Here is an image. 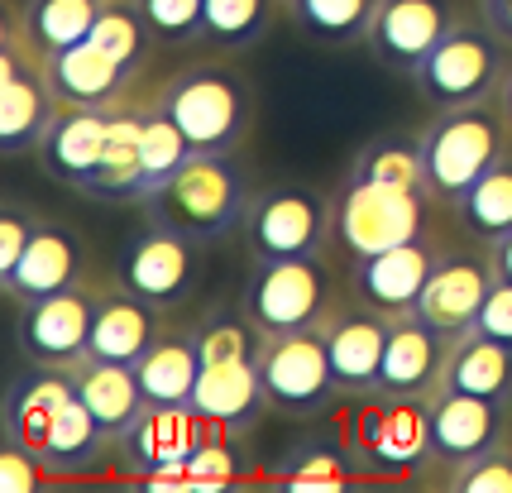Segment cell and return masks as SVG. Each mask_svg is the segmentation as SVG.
<instances>
[{
    "label": "cell",
    "instance_id": "6da1fadb",
    "mask_svg": "<svg viewBox=\"0 0 512 493\" xmlns=\"http://www.w3.org/2000/svg\"><path fill=\"white\" fill-rule=\"evenodd\" d=\"M431 398L374 388L331 407V422L369 484H422L431 465Z\"/></svg>",
    "mask_w": 512,
    "mask_h": 493
},
{
    "label": "cell",
    "instance_id": "7a4b0ae2",
    "mask_svg": "<svg viewBox=\"0 0 512 493\" xmlns=\"http://www.w3.org/2000/svg\"><path fill=\"white\" fill-rule=\"evenodd\" d=\"M254 192L259 187L240 163V154H192L139 211H144V221L173 225L211 249L240 235Z\"/></svg>",
    "mask_w": 512,
    "mask_h": 493
},
{
    "label": "cell",
    "instance_id": "3957f363",
    "mask_svg": "<svg viewBox=\"0 0 512 493\" xmlns=\"http://www.w3.org/2000/svg\"><path fill=\"white\" fill-rule=\"evenodd\" d=\"M163 111L197 154H240L254 130V87L235 58L216 53L163 82Z\"/></svg>",
    "mask_w": 512,
    "mask_h": 493
},
{
    "label": "cell",
    "instance_id": "277c9868",
    "mask_svg": "<svg viewBox=\"0 0 512 493\" xmlns=\"http://www.w3.org/2000/svg\"><path fill=\"white\" fill-rule=\"evenodd\" d=\"M512 154V120L498 101L460 106V111H431L422 125V158H426V192L441 211L465 197L493 163Z\"/></svg>",
    "mask_w": 512,
    "mask_h": 493
},
{
    "label": "cell",
    "instance_id": "5b68a950",
    "mask_svg": "<svg viewBox=\"0 0 512 493\" xmlns=\"http://www.w3.org/2000/svg\"><path fill=\"white\" fill-rule=\"evenodd\" d=\"M508 68H512V44L498 39V29L484 15L479 20L465 15L417 63L412 91H417V101L426 111H460V106L498 101L503 82H508Z\"/></svg>",
    "mask_w": 512,
    "mask_h": 493
},
{
    "label": "cell",
    "instance_id": "8992f818",
    "mask_svg": "<svg viewBox=\"0 0 512 493\" xmlns=\"http://www.w3.org/2000/svg\"><path fill=\"white\" fill-rule=\"evenodd\" d=\"M340 273L331 254L316 259H254L245 278V312L259 321L264 336H297V331H321L326 316L340 302Z\"/></svg>",
    "mask_w": 512,
    "mask_h": 493
},
{
    "label": "cell",
    "instance_id": "52a82bcc",
    "mask_svg": "<svg viewBox=\"0 0 512 493\" xmlns=\"http://www.w3.org/2000/svg\"><path fill=\"white\" fill-rule=\"evenodd\" d=\"M331 202H335V254H345V264L436 230V211H441L426 187H364V182L350 178H340Z\"/></svg>",
    "mask_w": 512,
    "mask_h": 493
},
{
    "label": "cell",
    "instance_id": "ba28073f",
    "mask_svg": "<svg viewBox=\"0 0 512 493\" xmlns=\"http://www.w3.org/2000/svg\"><path fill=\"white\" fill-rule=\"evenodd\" d=\"M249 264L254 259H316L335 249V202L331 192L307 182L259 187L240 225Z\"/></svg>",
    "mask_w": 512,
    "mask_h": 493
},
{
    "label": "cell",
    "instance_id": "9c48e42d",
    "mask_svg": "<svg viewBox=\"0 0 512 493\" xmlns=\"http://www.w3.org/2000/svg\"><path fill=\"white\" fill-rule=\"evenodd\" d=\"M58 111H63V101L48 82L44 53L29 48V39L20 34V20L5 10L0 15V154H39Z\"/></svg>",
    "mask_w": 512,
    "mask_h": 493
},
{
    "label": "cell",
    "instance_id": "30bf717a",
    "mask_svg": "<svg viewBox=\"0 0 512 493\" xmlns=\"http://www.w3.org/2000/svg\"><path fill=\"white\" fill-rule=\"evenodd\" d=\"M201 249L206 245H197L173 225L144 221L115 254L111 273L144 302H154L158 312H178L201 288Z\"/></svg>",
    "mask_w": 512,
    "mask_h": 493
},
{
    "label": "cell",
    "instance_id": "8fae6325",
    "mask_svg": "<svg viewBox=\"0 0 512 493\" xmlns=\"http://www.w3.org/2000/svg\"><path fill=\"white\" fill-rule=\"evenodd\" d=\"M216 431H225V426H216L211 417H201L192 403H178V407L149 403L144 412H139V422L115 441L111 479L115 484L144 489V484H154L158 474L182 470V465H187Z\"/></svg>",
    "mask_w": 512,
    "mask_h": 493
},
{
    "label": "cell",
    "instance_id": "7c38bea8",
    "mask_svg": "<svg viewBox=\"0 0 512 493\" xmlns=\"http://www.w3.org/2000/svg\"><path fill=\"white\" fill-rule=\"evenodd\" d=\"M259 374H264L268 412L283 422H316L340 403V383L331 374V355H326L321 331L268 336Z\"/></svg>",
    "mask_w": 512,
    "mask_h": 493
},
{
    "label": "cell",
    "instance_id": "4fadbf2b",
    "mask_svg": "<svg viewBox=\"0 0 512 493\" xmlns=\"http://www.w3.org/2000/svg\"><path fill=\"white\" fill-rule=\"evenodd\" d=\"M455 235H460L455 225H436L417 240H402V245L379 249L369 259H355L350 273H345V288L355 292L359 302H369L374 312H383L388 321L412 316L417 302H422L426 278L436 273V264H441V254H446Z\"/></svg>",
    "mask_w": 512,
    "mask_h": 493
},
{
    "label": "cell",
    "instance_id": "5bb4252c",
    "mask_svg": "<svg viewBox=\"0 0 512 493\" xmlns=\"http://www.w3.org/2000/svg\"><path fill=\"white\" fill-rule=\"evenodd\" d=\"M158 101H163V87H154L149 77H139L115 101L106 154H101L96 173L87 178V187L77 197L101 206H144V197H149V182H144V130H149V115L158 111Z\"/></svg>",
    "mask_w": 512,
    "mask_h": 493
},
{
    "label": "cell",
    "instance_id": "9a60e30c",
    "mask_svg": "<svg viewBox=\"0 0 512 493\" xmlns=\"http://www.w3.org/2000/svg\"><path fill=\"white\" fill-rule=\"evenodd\" d=\"M493 283H498V269H493V259H489V245H474V240H469V249H465L460 235H455L446 245V254H441L436 273L426 278L417 316L431 321V326L450 340L469 336L479 312H484V302H489Z\"/></svg>",
    "mask_w": 512,
    "mask_h": 493
},
{
    "label": "cell",
    "instance_id": "2e32d148",
    "mask_svg": "<svg viewBox=\"0 0 512 493\" xmlns=\"http://www.w3.org/2000/svg\"><path fill=\"white\" fill-rule=\"evenodd\" d=\"M91 307L96 292L72 288L34 302H15V345L29 364H82L91 355Z\"/></svg>",
    "mask_w": 512,
    "mask_h": 493
},
{
    "label": "cell",
    "instance_id": "e0dca14e",
    "mask_svg": "<svg viewBox=\"0 0 512 493\" xmlns=\"http://www.w3.org/2000/svg\"><path fill=\"white\" fill-rule=\"evenodd\" d=\"M465 20L460 0H379V15L369 24V58L383 72L412 77L431 48Z\"/></svg>",
    "mask_w": 512,
    "mask_h": 493
},
{
    "label": "cell",
    "instance_id": "ac0fdd59",
    "mask_svg": "<svg viewBox=\"0 0 512 493\" xmlns=\"http://www.w3.org/2000/svg\"><path fill=\"white\" fill-rule=\"evenodd\" d=\"M503 441H512V403L479 398V393H450V388L431 398V465L426 474L465 465Z\"/></svg>",
    "mask_w": 512,
    "mask_h": 493
},
{
    "label": "cell",
    "instance_id": "d6986e66",
    "mask_svg": "<svg viewBox=\"0 0 512 493\" xmlns=\"http://www.w3.org/2000/svg\"><path fill=\"white\" fill-rule=\"evenodd\" d=\"M91 278H96V269H91V245L82 240V230L44 216L29 249L20 254V264L0 278V288L10 302H34V297L87 288Z\"/></svg>",
    "mask_w": 512,
    "mask_h": 493
},
{
    "label": "cell",
    "instance_id": "ffe728a7",
    "mask_svg": "<svg viewBox=\"0 0 512 493\" xmlns=\"http://www.w3.org/2000/svg\"><path fill=\"white\" fill-rule=\"evenodd\" d=\"M388 331H393V321L383 312H374L369 302H359L355 292H345L335 302V312L321 326V340H326V355H331V374L340 383V398L379 388Z\"/></svg>",
    "mask_w": 512,
    "mask_h": 493
},
{
    "label": "cell",
    "instance_id": "44dd1931",
    "mask_svg": "<svg viewBox=\"0 0 512 493\" xmlns=\"http://www.w3.org/2000/svg\"><path fill=\"white\" fill-rule=\"evenodd\" d=\"M91 292H96V307H91V355L96 359L134 364L163 336L168 312H158L154 302H144L139 292H130L115 273H96Z\"/></svg>",
    "mask_w": 512,
    "mask_h": 493
},
{
    "label": "cell",
    "instance_id": "7402d4cb",
    "mask_svg": "<svg viewBox=\"0 0 512 493\" xmlns=\"http://www.w3.org/2000/svg\"><path fill=\"white\" fill-rule=\"evenodd\" d=\"M359 484H369V479L359 474L355 455L345 446L340 426L331 422V412L316 417L312 431H307L302 441H292V446L278 455L273 470H264V489H288V493L359 489Z\"/></svg>",
    "mask_w": 512,
    "mask_h": 493
},
{
    "label": "cell",
    "instance_id": "603a6c76",
    "mask_svg": "<svg viewBox=\"0 0 512 493\" xmlns=\"http://www.w3.org/2000/svg\"><path fill=\"white\" fill-rule=\"evenodd\" d=\"M72 398H77L72 369H63V364H29L20 379H10V388H5L0 436L44 450V441L53 436V426H58V417L67 412Z\"/></svg>",
    "mask_w": 512,
    "mask_h": 493
},
{
    "label": "cell",
    "instance_id": "cb8c5ba5",
    "mask_svg": "<svg viewBox=\"0 0 512 493\" xmlns=\"http://www.w3.org/2000/svg\"><path fill=\"white\" fill-rule=\"evenodd\" d=\"M106 139H111V106H63L39 144V168L58 187L82 192L106 154Z\"/></svg>",
    "mask_w": 512,
    "mask_h": 493
},
{
    "label": "cell",
    "instance_id": "d4e9b609",
    "mask_svg": "<svg viewBox=\"0 0 512 493\" xmlns=\"http://www.w3.org/2000/svg\"><path fill=\"white\" fill-rule=\"evenodd\" d=\"M450 336H441L422 316H398L388 331V350H383V393H441V374H446Z\"/></svg>",
    "mask_w": 512,
    "mask_h": 493
},
{
    "label": "cell",
    "instance_id": "484cf974",
    "mask_svg": "<svg viewBox=\"0 0 512 493\" xmlns=\"http://www.w3.org/2000/svg\"><path fill=\"white\" fill-rule=\"evenodd\" d=\"M39 455H44V465L53 470L58 484L111 479V470H115V436L96 422V412H91L82 398H72Z\"/></svg>",
    "mask_w": 512,
    "mask_h": 493
},
{
    "label": "cell",
    "instance_id": "4316f807",
    "mask_svg": "<svg viewBox=\"0 0 512 493\" xmlns=\"http://www.w3.org/2000/svg\"><path fill=\"white\" fill-rule=\"evenodd\" d=\"M192 407L216 426L235 431V436H254L259 422L268 417V393L259 364H216L201 369L197 388H192Z\"/></svg>",
    "mask_w": 512,
    "mask_h": 493
},
{
    "label": "cell",
    "instance_id": "83f0119b",
    "mask_svg": "<svg viewBox=\"0 0 512 493\" xmlns=\"http://www.w3.org/2000/svg\"><path fill=\"white\" fill-rule=\"evenodd\" d=\"M48 82L63 106H115L125 91L139 82L130 68H120L111 53L91 44H72L63 53H48Z\"/></svg>",
    "mask_w": 512,
    "mask_h": 493
},
{
    "label": "cell",
    "instance_id": "f1b7e54d",
    "mask_svg": "<svg viewBox=\"0 0 512 493\" xmlns=\"http://www.w3.org/2000/svg\"><path fill=\"white\" fill-rule=\"evenodd\" d=\"M134 374H139V388H144L149 403H163V407L192 403V388H197V379H201L197 331L168 321L163 336L134 359Z\"/></svg>",
    "mask_w": 512,
    "mask_h": 493
},
{
    "label": "cell",
    "instance_id": "f546056e",
    "mask_svg": "<svg viewBox=\"0 0 512 493\" xmlns=\"http://www.w3.org/2000/svg\"><path fill=\"white\" fill-rule=\"evenodd\" d=\"M249 436L235 431H216L206 446L173 474H158L144 489H178V493H206V489H249L264 484V465H254V455L245 446Z\"/></svg>",
    "mask_w": 512,
    "mask_h": 493
},
{
    "label": "cell",
    "instance_id": "4dcf8cb0",
    "mask_svg": "<svg viewBox=\"0 0 512 493\" xmlns=\"http://www.w3.org/2000/svg\"><path fill=\"white\" fill-rule=\"evenodd\" d=\"M72 379H77V398L96 412V422L111 431L115 441L139 422V412L149 407L134 364H115V359H96L87 355L82 364H72Z\"/></svg>",
    "mask_w": 512,
    "mask_h": 493
},
{
    "label": "cell",
    "instance_id": "1f68e13d",
    "mask_svg": "<svg viewBox=\"0 0 512 493\" xmlns=\"http://www.w3.org/2000/svg\"><path fill=\"white\" fill-rule=\"evenodd\" d=\"M278 20H288L283 0H206L197 44L211 53H225V58H240V53L264 44Z\"/></svg>",
    "mask_w": 512,
    "mask_h": 493
},
{
    "label": "cell",
    "instance_id": "d6a6232c",
    "mask_svg": "<svg viewBox=\"0 0 512 493\" xmlns=\"http://www.w3.org/2000/svg\"><path fill=\"white\" fill-rule=\"evenodd\" d=\"M441 388L450 393H479V398H498V403H512V350L498 345V340L479 336H455L446 355V374H441Z\"/></svg>",
    "mask_w": 512,
    "mask_h": 493
},
{
    "label": "cell",
    "instance_id": "836d02e7",
    "mask_svg": "<svg viewBox=\"0 0 512 493\" xmlns=\"http://www.w3.org/2000/svg\"><path fill=\"white\" fill-rule=\"evenodd\" d=\"M5 10L20 20L29 48L48 58L72 44H87L91 24L101 15V0H5Z\"/></svg>",
    "mask_w": 512,
    "mask_h": 493
},
{
    "label": "cell",
    "instance_id": "e575fe53",
    "mask_svg": "<svg viewBox=\"0 0 512 493\" xmlns=\"http://www.w3.org/2000/svg\"><path fill=\"white\" fill-rule=\"evenodd\" d=\"M288 24L316 48H359L369 44V24L379 0H283Z\"/></svg>",
    "mask_w": 512,
    "mask_h": 493
},
{
    "label": "cell",
    "instance_id": "d590c367",
    "mask_svg": "<svg viewBox=\"0 0 512 493\" xmlns=\"http://www.w3.org/2000/svg\"><path fill=\"white\" fill-rule=\"evenodd\" d=\"M446 216L474 245H493V240L512 235V154L503 163H493L489 173L474 182Z\"/></svg>",
    "mask_w": 512,
    "mask_h": 493
},
{
    "label": "cell",
    "instance_id": "8d00e7d4",
    "mask_svg": "<svg viewBox=\"0 0 512 493\" xmlns=\"http://www.w3.org/2000/svg\"><path fill=\"white\" fill-rule=\"evenodd\" d=\"M192 331H197L201 369H216V364H259L268 345L259 321L245 312V302H235V307L221 302V307L201 312L192 321Z\"/></svg>",
    "mask_w": 512,
    "mask_h": 493
},
{
    "label": "cell",
    "instance_id": "74e56055",
    "mask_svg": "<svg viewBox=\"0 0 512 493\" xmlns=\"http://www.w3.org/2000/svg\"><path fill=\"white\" fill-rule=\"evenodd\" d=\"M350 182L364 187H426V158H422V135H374L345 168Z\"/></svg>",
    "mask_w": 512,
    "mask_h": 493
},
{
    "label": "cell",
    "instance_id": "f35d334b",
    "mask_svg": "<svg viewBox=\"0 0 512 493\" xmlns=\"http://www.w3.org/2000/svg\"><path fill=\"white\" fill-rule=\"evenodd\" d=\"M91 44L101 48V53H111L115 63L130 68L134 77H144L158 39H154V29H149V20L139 15L134 0H101V15L91 24Z\"/></svg>",
    "mask_w": 512,
    "mask_h": 493
},
{
    "label": "cell",
    "instance_id": "ab89813d",
    "mask_svg": "<svg viewBox=\"0 0 512 493\" xmlns=\"http://www.w3.org/2000/svg\"><path fill=\"white\" fill-rule=\"evenodd\" d=\"M422 489L441 493H512V441L474 455L465 465H446L422 479Z\"/></svg>",
    "mask_w": 512,
    "mask_h": 493
},
{
    "label": "cell",
    "instance_id": "60d3db41",
    "mask_svg": "<svg viewBox=\"0 0 512 493\" xmlns=\"http://www.w3.org/2000/svg\"><path fill=\"white\" fill-rule=\"evenodd\" d=\"M192 154H197V149L187 144V135L173 125V115L163 111V101H158V111L149 115V130H144V182H149V197H154L158 187L173 178ZM149 197H144V202H149Z\"/></svg>",
    "mask_w": 512,
    "mask_h": 493
},
{
    "label": "cell",
    "instance_id": "b9f144b4",
    "mask_svg": "<svg viewBox=\"0 0 512 493\" xmlns=\"http://www.w3.org/2000/svg\"><path fill=\"white\" fill-rule=\"evenodd\" d=\"M134 5H139V15L149 20L158 48H187V44H197L201 10H206V0H134Z\"/></svg>",
    "mask_w": 512,
    "mask_h": 493
},
{
    "label": "cell",
    "instance_id": "7bdbcfd3",
    "mask_svg": "<svg viewBox=\"0 0 512 493\" xmlns=\"http://www.w3.org/2000/svg\"><path fill=\"white\" fill-rule=\"evenodd\" d=\"M53 484H58V479H53V470L44 465L39 450L0 436V489L5 493H39V489H53Z\"/></svg>",
    "mask_w": 512,
    "mask_h": 493
},
{
    "label": "cell",
    "instance_id": "ee69618b",
    "mask_svg": "<svg viewBox=\"0 0 512 493\" xmlns=\"http://www.w3.org/2000/svg\"><path fill=\"white\" fill-rule=\"evenodd\" d=\"M39 211L24 202H5L0 206V278L20 264V254L29 249V240H34V230H39Z\"/></svg>",
    "mask_w": 512,
    "mask_h": 493
},
{
    "label": "cell",
    "instance_id": "f6af8a7d",
    "mask_svg": "<svg viewBox=\"0 0 512 493\" xmlns=\"http://www.w3.org/2000/svg\"><path fill=\"white\" fill-rule=\"evenodd\" d=\"M474 331L512 350V283L508 278H498V283H493L489 302H484V312H479V321H474Z\"/></svg>",
    "mask_w": 512,
    "mask_h": 493
},
{
    "label": "cell",
    "instance_id": "bcb514c9",
    "mask_svg": "<svg viewBox=\"0 0 512 493\" xmlns=\"http://www.w3.org/2000/svg\"><path fill=\"white\" fill-rule=\"evenodd\" d=\"M479 15L498 29L503 44H512V0H479Z\"/></svg>",
    "mask_w": 512,
    "mask_h": 493
},
{
    "label": "cell",
    "instance_id": "7dc6e473",
    "mask_svg": "<svg viewBox=\"0 0 512 493\" xmlns=\"http://www.w3.org/2000/svg\"><path fill=\"white\" fill-rule=\"evenodd\" d=\"M489 259H493V269H498V278H508V283H512V235L493 240V245H489Z\"/></svg>",
    "mask_w": 512,
    "mask_h": 493
},
{
    "label": "cell",
    "instance_id": "c3c4849f",
    "mask_svg": "<svg viewBox=\"0 0 512 493\" xmlns=\"http://www.w3.org/2000/svg\"><path fill=\"white\" fill-rule=\"evenodd\" d=\"M503 111H508V120H512V68H508V82H503Z\"/></svg>",
    "mask_w": 512,
    "mask_h": 493
}]
</instances>
